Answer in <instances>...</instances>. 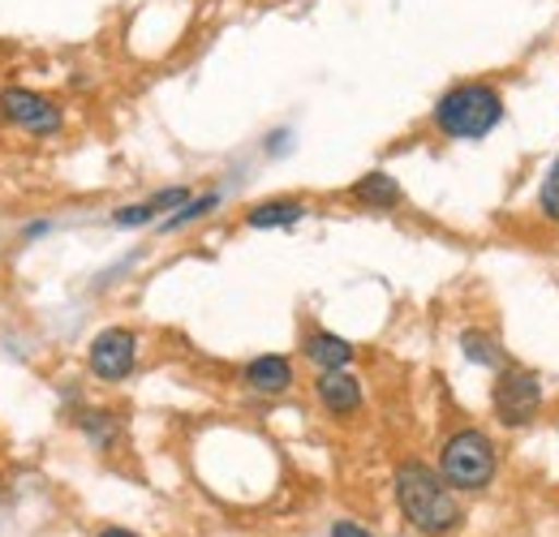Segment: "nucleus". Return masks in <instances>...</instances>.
I'll return each instance as SVG.
<instances>
[{"mask_svg":"<svg viewBox=\"0 0 559 537\" xmlns=\"http://www.w3.org/2000/svg\"><path fill=\"white\" fill-rule=\"evenodd\" d=\"M396 503H401L405 521L426 537L452 534L461 525V508L452 499V486L443 481V473H435L421 461H409L396 469Z\"/></svg>","mask_w":559,"mask_h":537,"instance_id":"f257e3e1","label":"nucleus"},{"mask_svg":"<svg viewBox=\"0 0 559 537\" xmlns=\"http://www.w3.org/2000/svg\"><path fill=\"white\" fill-rule=\"evenodd\" d=\"M499 121H503V95L490 82H456L430 108V126L452 142H478Z\"/></svg>","mask_w":559,"mask_h":537,"instance_id":"f03ea898","label":"nucleus"},{"mask_svg":"<svg viewBox=\"0 0 559 537\" xmlns=\"http://www.w3.org/2000/svg\"><path fill=\"white\" fill-rule=\"evenodd\" d=\"M0 121L26 138H57L66 130V108L48 91H35L26 82H4L0 86Z\"/></svg>","mask_w":559,"mask_h":537,"instance_id":"7ed1b4c3","label":"nucleus"},{"mask_svg":"<svg viewBox=\"0 0 559 537\" xmlns=\"http://www.w3.org/2000/svg\"><path fill=\"white\" fill-rule=\"evenodd\" d=\"M439 473L452 490H483L495 477V448L483 430H456L443 452H439Z\"/></svg>","mask_w":559,"mask_h":537,"instance_id":"20e7f679","label":"nucleus"},{"mask_svg":"<svg viewBox=\"0 0 559 537\" xmlns=\"http://www.w3.org/2000/svg\"><path fill=\"white\" fill-rule=\"evenodd\" d=\"M86 366L99 383H126L139 366V332L130 327H104L86 348Z\"/></svg>","mask_w":559,"mask_h":537,"instance_id":"39448f33","label":"nucleus"},{"mask_svg":"<svg viewBox=\"0 0 559 537\" xmlns=\"http://www.w3.org/2000/svg\"><path fill=\"white\" fill-rule=\"evenodd\" d=\"M490 401H495V417L503 426H525L543 408V379L530 374V370H512L508 366V370H499Z\"/></svg>","mask_w":559,"mask_h":537,"instance_id":"423d86ee","label":"nucleus"},{"mask_svg":"<svg viewBox=\"0 0 559 537\" xmlns=\"http://www.w3.org/2000/svg\"><path fill=\"white\" fill-rule=\"evenodd\" d=\"M314 401L328 417H357L361 413V379L353 370H319L314 379Z\"/></svg>","mask_w":559,"mask_h":537,"instance_id":"0eeeda50","label":"nucleus"},{"mask_svg":"<svg viewBox=\"0 0 559 537\" xmlns=\"http://www.w3.org/2000/svg\"><path fill=\"white\" fill-rule=\"evenodd\" d=\"M190 199H194V190H190V186H168V190H155L151 199L130 202V206L112 211V224H117V228H146V224L168 219L177 206H186Z\"/></svg>","mask_w":559,"mask_h":537,"instance_id":"6e6552de","label":"nucleus"},{"mask_svg":"<svg viewBox=\"0 0 559 537\" xmlns=\"http://www.w3.org/2000/svg\"><path fill=\"white\" fill-rule=\"evenodd\" d=\"M293 379H297L293 374V361L280 357V353H263V357H254V361L241 366V383L250 392H259V396H284L293 387Z\"/></svg>","mask_w":559,"mask_h":537,"instance_id":"1a4fd4ad","label":"nucleus"},{"mask_svg":"<svg viewBox=\"0 0 559 537\" xmlns=\"http://www.w3.org/2000/svg\"><path fill=\"white\" fill-rule=\"evenodd\" d=\"M306 199L297 194H280V199H263L246 211V228L254 232H272V228H293L297 219H306Z\"/></svg>","mask_w":559,"mask_h":537,"instance_id":"9d476101","label":"nucleus"},{"mask_svg":"<svg viewBox=\"0 0 559 537\" xmlns=\"http://www.w3.org/2000/svg\"><path fill=\"white\" fill-rule=\"evenodd\" d=\"M349 199L361 202V206H374V211H392V206H401L405 190H401V181H396L392 172L374 168V172H366V177H357V181H353Z\"/></svg>","mask_w":559,"mask_h":537,"instance_id":"9b49d317","label":"nucleus"},{"mask_svg":"<svg viewBox=\"0 0 559 537\" xmlns=\"http://www.w3.org/2000/svg\"><path fill=\"white\" fill-rule=\"evenodd\" d=\"M301 353H306V361L319 366V370H349V361H353L349 339L336 336V332H323V327L301 339Z\"/></svg>","mask_w":559,"mask_h":537,"instance_id":"f8f14e48","label":"nucleus"},{"mask_svg":"<svg viewBox=\"0 0 559 537\" xmlns=\"http://www.w3.org/2000/svg\"><path fill=\"white\" fill-rule=\"evenodd\" d=\"M219 202H224V199H219V190H211V194H199V199H190L186 206H177L168 219H159V228H164V232H177V228H186V224H194V219H207V215L215 211V206H219Z\"/></svg>","mask_w":559,"mask_h":537,"instance_id":"ddd939ff","label":"nucleus"},{"mask_svg":"<svg viewBox=\"0 0 559 537\" xmlns=\"http://www.w3.org/2000/svg\"><path fill=\"white\" fill-rule=\"evenodd\" d=\"M78 426H82V430H86V434H91L99 448H108V443L117 439V426H112V417H108L104 408H86V413L78 417Z\"/></svg>","mask_w":559,"mask_h":537,"instance_id":"4468645a","label":"nucleus"},{"mask_svg":"<svg viewBox=\"0 0 559 537\" xmlns=\"http://www.w3.org/2000/svg\"><path fill=\"white\" fill-rule=\"evenodd\" d=\"M538 206H543V215L551 224H559V155L551 159V168H547V177L538 186Z\"/></svg>","mask_w":559,"mask_h":537,"instance_id":"2eb2a0df","label":"nucleus"},{"mask_svg":"<svg viewBox=\"0 0 559 537\" xmlns=\"http://www.w3.org/2000/svg\"><path fill=\"white\" fill-rule=\"evenodd\" d=\"M461 348H465V357L478 361V366H499V348H495L490 336H483V332H465V336H461Z\"/></svg>","mask_w":559,"mask_h":537,"instance_id":"dca6fc26","label":"nucleus"},{"mask_svg":"<svg viewBox=\"0 0 559 537\" xmlns=\"http://www.w3.org/2000/svg\"><path fill=\"white\" fill-rule=\"evenodd\" d=\"M332 537H374V534L361 529V525H353V521H336V525H332Z\"/></svg>","mask_w":559,"mask_h":537,"instance_id":"f3484780","label":"nucleus"},{"mask_svg":"<svg viewBox=\"0 0 559 537\" xmlns=\"http://www.w3.org/2000/svg\"><path fill=\"white\" fill-rule=\"evenodd\" d=\"M95 537H139V534H130V529H117V525H108V529H99Z\"/></svg>","mask_w":559,"mask_h":537,"instance_id":"a211bd4d","label":"nucleus"}]
</instances>
